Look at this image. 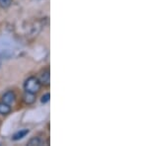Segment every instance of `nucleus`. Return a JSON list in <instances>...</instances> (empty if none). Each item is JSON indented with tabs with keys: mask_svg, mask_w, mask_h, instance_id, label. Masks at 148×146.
Masks as SVG:
<instances>
[{
	"mask_svg": "<svg viewBox=\"0 0 148 146\" xmlns=\"http://www.w3.org/2000/svg\"><path fill=\"white\" fill-rule=\"evenodd\" d=\"M40 86L42 85H40L39 79L36 78V77H30L25 81L24 88H25L26 92L37 94V93L40 90Z\"/></svg>",
	"mask_w": 148,
	"mask_h": 146,
	"instance_id": "obj_1",
	"label": "nucleus"
},
{
	"mask_svg": "<svg viewBox=\"0 0 148 146\" xmlns=\"http://www.w3.org/2000/svg\"><path fill=\"white\" fill-rule=\"evenodd\" d=\"M2 101H3V103H5V104L9 105V106L13 105L14 103H15V101H16L15 93L11 92V91H9V92L5 93V94L3 95V97H2Z\"/></svg>",
	"mask_w": 148,
	"mask_h": 146,
	"instance_id": "obj_2",
	"label": "nucleus"
},
{
	"mask_svg": "<svg viewBox=\"0 0 148 146\" xmlns=\"http://www.w3.org/2000/svg\"><path fill=\"white\" fill-rule=\"evenodd\" d=\"M39 81H40V85H44V86L49 85V82H51V74H49V71L45 70L44 72L40 74Z\"/></svg>",
	"mask_w": 148,
	"mask_h": 146,
	"instance_id": "obj_3",
	"label": "nucleus"
},
{
	"mask_svg": "<svg viewBox=\"0 0 148 146\" xmlns=\"http://www.w3.org/2000/svg\"><path fill=\"white\" fill-rule=\"evenodd\" d=\"M36 94H33V93H29V92H26L25 94L23 96V100L24 102L26 103L27 105H32L34 104L35 101H36Z\"/></svg>",
	"mask_w": 148,
	"mask_h": 146,
	"instance_id": "obj_4",
	"label": "nucleus"
},
{
	"mask_svg": "<svg viewBox=\"0 0 148 146\" xmlns=\"http://www.w3.org/2000/svg\"><path fill=\"white\" fill-rule=\"evenodd\" d=\"M29 133V129L25 128V129H21L20 131L16 132L15 134L13 135V140H19V139H22L23 137H25Z\"/></svg>",
	"mask_w": 148,
	"mask_h": 146,
	"instance_id": "obj_5",
	"label": "nucleus"
},
{
	"mask_svg": "<svg viewBox=\"0 0 148 146\" xmlns=\"http://www.w3.org/2000/svg\"><path fill=\"white\" fill-rule=\"evenodd\" d=\"M10 112H11V107L9 105L5 104V103L0 104V114L5 116V114H10Z\"/></svg>",
	"mask_w": 148,
	"mask_h": 146,
	"instance_id": "obj_6",
	"label": "nucleus"
},
{
	"mask_svg": "<svg viewBox=\"0 0 148 146\" xmlns=\"http://www.w3.org/2000/svg\"><path fill=\"white\" fill-rule=\"evenodd\" d=\"M42 141L39 137H33L32 139H30V141L28 142V145L30 146H34V145H40Z\"/></svg>",
	"mask_w": 148,
	"mask_h": 146,
	"instance_id": "obj_7",
	"label": "nucleus"
},
{
	"mask_svg": "<svg viewBox=\"0 0 148 146\" xmlns=\"http://www.w3.org/2000/svg\"><path fill=\"white\" fill-rule=\"evenodd\" d=\"M12 1L13 0H0V6L2 8H8L12 4Z\"/></svg>",
	"mask_w": 148,
	"mask_h": 146,
	"instance_id": "obj_8",
	"label": "nucleus"
},
{
	"mask_svg": "<svg viewBox=\"0 0 148 146\" xmlns=\"http://www.w3.org/2000/svg\"><path fill=\"white\" fill-rule=\"evenodd\" d=\"M49 98H51V95H49V93H47V94L42 95V99H40V102L42 103V104H46L49 101Z\"/></svg>",
	"mask_w": 148,
	"mask_h": 146,
	"instance_id": "obj_9",
	"label": "nucleus"
},
{
	"mask_svg": "<svg viewBox=\"0 0 148 146\" xmlns=\"http://www.w3.org/2000/svg\"><path fill=\"white\" fill-rule=\"evenodd\" d=\"M0 145H1V144H0Z\"/></svg>",
	"mask_w": 148,
	"mask_h": 146,
	"instance_id": "obj_10",
	"label": "nucleus"
}]
</instances>
